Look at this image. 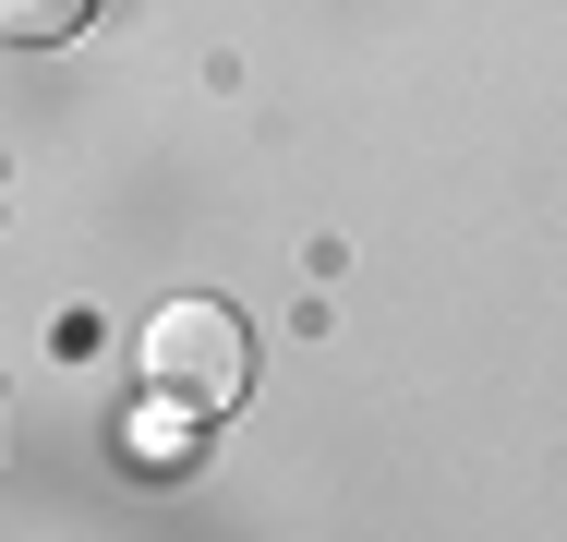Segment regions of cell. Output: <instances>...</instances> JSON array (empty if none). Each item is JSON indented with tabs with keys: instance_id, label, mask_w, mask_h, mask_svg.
I'll return each instance as SVG.
<instances>
[{
	"instance_id": "cell-2",
	"label": "cell",
	"mask_w": 567,
	"mask_h": 542,
	"mask_svg": "<svg viewBox=\"0 0 567 542\" xmlns=\"http://www.w3.org/2000/svg\"><path fill=\"white\" fill-rule=\"evenodd\" d=\"M85 12L97 0H0V37L12 49H61V37H85Z\"/></svg>"
},
{
	"instance_id": "cell-1",
	"label": "cell",
	"mask_w": 567,
	"mask_h": 542,
	"mask_svg": "<svg viewBox=\"0 0 567 542\" xmlns=\"http://www.w3.org/2000/svg\"><path fill=\"white\" fill-rule=\"evenodd\" d=\"M145 386L182 398V410H206V423H229L241 386H254V337H241V314H229V302H169V314L145 325Z\"/></svg>"
}]
</instances>
